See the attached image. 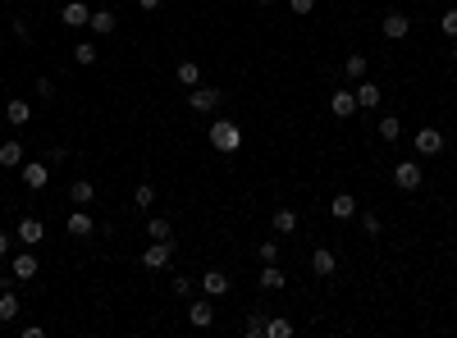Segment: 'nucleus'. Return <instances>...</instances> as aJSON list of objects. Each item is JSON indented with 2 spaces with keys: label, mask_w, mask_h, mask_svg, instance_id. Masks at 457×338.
Segmentation results:
<instances>
[{
  "label": "nucleus",
  "mask_w": 457,
  "mask_h": 338,
  "mask_svg": "<svg viewBox=\"0 0 457 338\" xmlns=\"http://www.w3.org/2000/svg\"><path fill=\"white\" fill-rule=\"evenodd\" d=\"M210 147H215L220 156H233V151L242 147V128L233 119H215L210 123Z\"/></svg>",
  "instance_id": "1"
},
{
  "label": "nucleus",
  "mask_w": 457,
  "mask_h": 338,
  "mask_svg": "<svg viewBox=\"0 0 457 338\" xmlns=\"http://www.w3.org/2000/svg\"><path fill=\"white\" fill-rule=\"evenodd\" d=\"M220 101H225V92L220 87H188V105H192V114H215L220 110Z\"/></svg>",
  "instance_id": "2"
},
{
  "label": "nucleus",
  "mask_w": 457,
  "mask_h": 338,
  "mask_svg": "<svg viewBox=\"0 0 457 338\" xmlns=\"http://www.w3.org/2000/svg\"><path fill=\"white\" fill-rule=\"evenodd\" d=\"M393 183H398L403 192H421V183H425L421 160H398V165H393Z\"/></svg>",
  "instance_id": "3"
},
{
  "label": "nucleus",
  "mask_w": 457,
  "mask_h": 338,
  "mask_svg": "<svg viewBox=\"0 0 457 338\" xmlns=\"http://www.w3.org/2000/svg\"><path fill=\"white\" fill-rule=\"evenodd\" d=\"M14 238H18L23 247H42V243H46V224H42L37 215H23V219H18V229H14Z\"/></svg>",
  "instance_id": "4"
},
{
  "label": "nucleus",
  "mask_w": 457,
  "mask_h": 338,
  "mask_svg": "<svg viewBox=\"0 0 457 338\" xmlns=\"http://www.w3.org/2000/svg\"><path fill=\"white\" fill-rule=\"evenodd\" d=\"M37 270H42V260L32 256V247H28V252H18L14 260H9V274H14L18 284H32V279H37Z\"/></svg>",
  "instance_id": "5"
},
{
  "label": "nucleus",
  "mask_w": 457,
  "mask_h": 338,
  "mask_svg": "<svg viewBox=\"0 0 457 338\" xmlns=\"http://www.w3.org/2000/svg\"><path fill=\"white\" fill-rule=\"evenodd\" d=\"M412 147H416V156H439V151H444V133L439 128H416L412 133Z\"/></svg>",
  "instance_id": "6"
},
{
  "label": "nucleus",
  "mask_w": 457,
  "mask_h": 338,
  "mask_svg": "<svg viewBox=\"0 0 457 338\" xmlns=\"http://www.w3.org/2000/svg\"><path fill=\"white\" fill-rule=\"evenodd\" d=\"M174 260V238L170 243H151L147 252H142V270H165Z\"/></svg>",
  "instance_id": "7"
},
{
  "label": "nucleus",
  "mask_w": 457,
  "mask_h": 338,
  "mask_svg": "<svg viewBox=\"0 0 457 338\" xmlns=\"http://www.w3.org/2000/svg\"><path fill=\"white\" fill-rule=\"evenodd\" d=\"M311 274L316 279H334L338 274V256L329 252V247H316V252H311Z\"/></svg>",
  "instance_id": "8"
},
{
  "label": "nucleus",
  "mask_w": 457,
  "mask_h": 338,
  "mask_svg": "<svg viewBox=\"0 0 457 338\" xmlns=\"http://www.w3.org/2000/svg\"><path fill=\"white\" fill-rule=\"evenodd\" d=\"M407 32H412V14H403V9H388V14H384V37H388V42H403Z\"/></svg>",
  "instance_id": "9"
},
{
  "label": "nucleus",
  "mask_w": 457,
  "mask_h": 338,
  "mask_svg": "<svg viewBox=\"0 0 457 338\" xmlns=\"http://www.w3.org/2000/svg\"><path fill=\"white\" fill-rule=\"evenodd\" d=\"M60 23H64V28H87V23H92V9H87V0H69V5L60 9Z\"/></svg>",
  "instance_id": "10"
},
{
  "label": "nucleus",
  "mask_w": 457,
  "mask_h": 338,
  "mask_svg": "<svg viewBox=\"0 0 457 338\" xmlns=\"http://www.w3.org/2000/svg\"><path fill=\"white\" fill-rule=\"evenodd\" d=\"M46 183H51V169H46L42 160H23V188L28 192H42Z\"/></svg>",
  "instance_id": "11"
},
{
  "label": "nucleus",
  "mask_w": 457,
  "mask_h": 338,
  "mask_svg": "<svg viewBox=\"0 0 457 338\" xmlns=\"http://www.w3.org/2000/svg\"><path fill=\"white\" fill-rule=\"evenodd\" d=\"M329 110H334V119H352V114H357V92L338 87V92L329 96Z\"/></svg>",
  "instance_id": "12"
},
{
  "label": "nucleus",
  "mask_w": 457,
  "mask_h": 338,
  "mask_svg": "<svg viewBox=\"0 0 457 338\" xmlns=\"http://www.w3.org/2000/svg\"><path fill=\"white\" fill-rule=\"evenodd\" d=\"M256 284L266 288V293H284V288H288V274H284V270H279V260H275V265H261Z\"/></svg>",
  "instance_id": "13"
},
{
  "label": "nucleus",
  "mask_w": 457,
  "mask_h": 338,
  "mask_svg": "<svg viewBox=\"0 0 457 338\" xmlns=\"http://www.w3.org/2000/svg\"><path fill=\"white\" fill-rule=\"evenodd\" d=\"M64 229H69V234H73V238H92V234H96V219H92V215H87V206H78V210H73V215H69V219H64Z\"/></svg>",
  "instance_id": "14"
},
{
  "label": "nucleus",
  "mask_w": 457,
  "mask_h": 338,
  "mask_svg": "<svg viewBox=\"0 0 457 338\" xmlns=\"http://www.w3.org/2000/svg\"><path fill=\"white\" fill-rule=\"evenodd\" d=\"M201 288H206V297H225L233 288V279L225 274V270H206V274H201Z\"/></svg>",
  "instance_id": "15"
},
{
  "label": "nucleus",
  "mask_w": 457,
  "mask_h": 338,
  "mask_svg": "<svg viewBox=\"0 0 457 338\" xmlns=\"http://www.w3.org/2000/svg\"><path fill=\"white\" fill-rule=\"evenodd\" d=\"M188 320H192V330H210V325H215V306L201 297V302L188 306Z\"/></svg>",
  "instance_id": "16"
},
{
  "label": "nucleus",
  "mask_w": 457,
  "mask_h": 338,
  "mask_svg": "<svg viewBox=\"0 0 457 338\" xmlns=\"http://www.w3.org/2000/svg\"><path fill=\"white\" fill-rule=\"evenodd\" d=\"M0 169H23V142L18 138L0 142Z\"/></svg>",
  "instance_id": "17"
},
{
  "label": "nucleus",
  "mask_w": 457,
  "mask_h": 338,
  "mask_svg": "<svg viewBox=\"0 0 457 338\" xmlns=\"http://www.w3.org/2000/svg\"><path fill=\"white\" fill-rule=\"evenodd\" d=\"M87 28H92L96 37H110L114 28H119V14H114V9H92V23Z\"/></svg>",
  "instance_id": "18"
},
{
  "label": "nucleus",
  "mask_w": 457,
  "mask_h": 338,
  "mask_svg": "<svg viewBox=\"0 0 457 338\" xmlns=\"http://www.w3.org/2000/svg\"><path fill=\"white\" fill-rule=\"evenodd\" d=\"M329 215L343 224V219H357V197H348V192H338V197H329Z\"/></svg>",
  "instance_id": "19"
},
{
  "label": "nucleus",
  "mask_w": 457,
  "mask_h": 338,
  "mask_svg": "<svg viewBox=\"0 0 457 338\" xmlns=\"http://www.w3.org/2000/svg\"><path fill=\"white\" fill-rule=\"evenodd\" d=\"M384 101V92H380V87H375V83H357V110H375V105H380Z\"/></svg>",
  "instance_id": "20"
},
{
  "label": "nucleus",
  "mask_w": 457,
  "mask_h": 338,
  "mask_svg": "<svg viewBox=\"0 0 457 338\" xmlns=\"http://www.w3.org/2000/svg\"><path fill=\"white\" fill-rule=\"evenodd\" d=\"M270 229H275V234H279V238H288V234H297V215H293V210H288V206H279V210H275V215H270Z\"/></svg>",
  "instance_id": "21"
},
{
  "label": "nucleus",
  "mask_w": 457,
  "mask_h": 338,
  "mask_svg": "<svg viewBox=\"0 0 457 338\" xmlns=\"http://www.w3.org/2000/svg\"><path fill=\"white\" fill-rule=\"evenodd\" d=\"M69 201H73V206H92V201H96V183H87V179L69 183Z\"/></svg>",
  "instance_id": "22"
},
{
  "label": "nucleus",
  "mask_w": 457,
  "mask_h": 338,
  "mask_svg": "<svg viewBox=\"0 0 457 338\" xmlns=\"http://www.w3.org/2000/svg\"><path fill=\"white\" fill-rule=\"evenodd\" d=\"M5 114H9V123H14V128H23V123H32V105H28V101H18V96H14V101L5 105Z\"/></svg>",
  "instance_id": "23"
},
{
  "label": "nucleus",
  "mask_w": 457,
  "mask_h": 338,
  "mask_svg": "<svg viewBox=\"0 0 457 338\" xmlns=\"http://www.w3.org/2000/svg\"><path fill=\"white\" fill-rule=\"evenodd\" d=\"M343 78H348V83H362V78H366V55H362V51H352V55L343 60Z\"/></svg>",
  "instance_id": "24"
},
{
  "label": "nucleus",
  "mask_w": 457,
  "mask_h": 338,
  "mask_svg": "<svg viewBox=\"0 0 457 338\" xmlns=\"http://www.w3.org/2000/svg\"><path fill=\"white\" fill-rule=\"evenodd\" d=\"M147 234H151V243H170V238H174V224L165 215H151L147 219Z\"/></svg>",
  "instance_id": "25"
},
{
  "label": "nucleus",
  "mask_w": 457,
  "mask_h": 338,
  "mask_svg": "<svg viewBox=\"0 0 457 338\" xmlns=\"http://www.w3.org/2000/svg\"><path fill=\"white\" fill-rule=\"evenodd\" d=\"M18 311H23V302H18V297H14V293H9V288H5V293H0V325L18 320Z\"/></svg>",
  "instance_id": "26"
},
{
  "label": "nucleus",
  "mask_w": 457,
  "mask_h": 338,
  "mask_svg": "<svg viewBox=\"0 0 457 338\" xmlns=\"http://www.w3.org/2000/svg\"><path fill=\"white\" fill-rule=\"evenodd\" d=\"M174 78H179L183 87H197V83H201V64H197V60H183L179 69H174Z\"/></svg>",
  "instance_id": "27"
},
{
  "label": "nucleus",
  "mask_w": 457,
  "mask_h": 338,
  "mask_svg": "<svg viewBox=\"0 0 457 338\" xmlns=\"http://www.w3.org/2000/svg\"><path fill=\"white\" fill-rule=\"evenodd\" d=\"M96 55H101V46H96V42H78L73 46V64H83V69H87V64H96Z\"/></svg>",
  "instance_id": "28"
},
{
  "label": "nucleus",
  "mask_w": 457,
  "mask_h": 338,
  "mask_svg": "<svg viewBox=\"0 0 457 338\" xmlns=\"http://www.w3.org/2000/svg\"><path fill=\"white\" fill-rule=\"evenodd\" d=\"M357 219H362V234L366 238H380L384 234V224H380V215H375V210H357Z\"/></svg>",
  "instance_id": "29"
},
{
  "label": "nucleus",
  "mask_w": 457,
  "mask_h": 338,
  "mask_svg": "<svg viewBox=\"0 0 457 338\" xmlns=\"http://www.w3.org/2000/svg\"><path fill=\"white\" fill-rule=\"evenodd\" d=\"M380 138L384 142H398V138H403V119H398V114H384V119H380Z\"/></svg>",
  "instance_id": "30"
},
{
  "label": "nucleus",
  "mask_w": 457,
  "mask_h": 338,
  "mask_svg": "<svg viewBox=\"0 0 457 338\" xmlns=\"http://www.w3.org/2000/svg\"><path fill=\"white\" fill-rule=\"evenodd\" d=\"M133 206H138V210H151L155 206V188H151V183H138V188H133Z\"/></svg>",
  "instance_id": "31"
},
{
  "label": "nucleus",
  "mask_w": 457,
  "mask_h": 338,
  "mask_svg": "<svg viewBox=\"0 0 457 338\" xmlns=\"http://www.w3.org/2000/svg\"><path fill=\"white\" fill-rule=\"evenodd\" d=\"M266 338H293V325H288L284 315H275V320L266 315Z\"/></svg>",
  "instance_id": "32"
},
{
  "label": "nucleus",
  "mask_w": 457,
  "mask_h": 338,
  "mask_svg": "<svg viewBox=\"0 0 457 338\" xmlns=\"http://www.w3.org/2000/svg\"><path fill=\"white\" fill-rule=\"evenodd\" d=\"M242 334H247V338H261V334H266V315H261V311H251L247 320H242Z\"/></svg>",
  "instance_id": "33"
},
{
  "label": "nucleus",
  "mask_w": 457,
  "mask_h": 338,
  "mask_svg": "<svg viewBox=\"0 0 457 338\" xmlns=\"http://www.w3.org/2000/svg\"><path fill=\"white\" fill-rule=\"evenodd\" d=\"M439 32L449 37V42L457 37V9H444V14H439Z\"/></svg>",
  "instance_id": "34"
},
{
  "label": "nucleus",
  "mask_w": 457,
  "mask_h": 338,
  "mask_svg": "<svg viewBox=\"0 0 457 338\" xmlns=\"http://www.w3.org/2000/svg\"><path fill=\"white\" fill-rule=\"evenodd\" d=\"M9 28H14V37H18V42H32V28H28V18H9Z\"/></svg>",
  "instance_id": "35"
},
{
  "label": "nucleus",
  "mask_w": 457,
  "mask_h": 338,
  "mask_svg": "<svg viewBox=\"0 0 457 338\" xmlns=\"http://www.w3.org/2000/svg\"><path fill=\"white\" fill-rule=\"evenodd\" d=\"M261 265H275V260H279V243H261Z\"/></svg>",
  "instance_id": "36"
},
{
  "label": "nucleus",
  "mask_w": 457,
  "mask_h": 338,
  "mask_svg": "<svg viewBox=\"0 0 457 338\" xmlns=\"http://www.w3.org/2000/svg\"><path fill=\"white\" fill-rule=\"evenodd\" d=\"M32 92L42 96V101H51V96H55V83H51V78H37V83H32Z\"/></svg>",
  "instance_id": "37"
},
{
  "label": "nucleus",
  "mask_w": 457,
  "mask_h": 338,
  "mask_svg": "<svg viewBox=\"0 0 457 338\" xmlns=\"http://www.w3.org/2000/svg\"><path fill=\"white\" fill-rule=\"evenodd\" d=\"M170 288H174L179 297H188V293H192V279H188V274H174V284H170Z\"/></svg>",
  "instance_id": "38"
},
{
  "label": "nucleus",
  "mask_w": 457,
  "mask_h": 338,
  "mask_svg": "<svg viewBox=\"0 0 457 338\" xmlns=\"http://www.w3.org/2000/svg\"><path fill=\"white\" fill-rule=\"evenodd\" d=\"M288 9H293V14H311V9H316V0H288Z\"/></svg>",
  "instance_id": "39"
},
{
  "label": "nucleus",
  "mask_w": 457,
  "mask_h": 338,
  "mask_svg": "<svg viewBox=\"0 0 457 338\" xmlns=\"http://www.w3.org/2000/svg\"><path fill=\"white\" fill-rule=\"evenodd\" d=\"M138 9H147V14H151V9H160V0H138Z\"/></svg>",
  "instance_id": "40"
},
{
  "label": "nucleus",
  "mask_w": 457,
  "mask_h": 338,
  "mask_svg": "<svg viewBox=\"0 0 457 338\" xmlns=\"http://www.w3.org/2000/svg\"><path fill=\"white\" fill-rule=\"evenodd\" d=\"M0 256H9V234H0Z\"/></svg>",
  "instance_id": "41"
},
{
  "label": "nucleus",
  "mask_w": 457,
  "mask_h": 338,
  "mask_svg": "<svg viewBox=\"0 0 457 338\" xmlns=\"http://www.w3.org/2000/svg\"><path fill=\"white\" fill-rule=\"evenodd\" d=\"M449 55H453V64H457V37H453V51H449Z\"/></svg>",
  "instance_id": "42"
},
{
  "label": "nucleus",
  "mask_w": 457,
  "mask_h": 338,
  "mask_svg": "<svg viewBox=\"0 0 457 338\" xmlns=\"http://www.w3.org/2000/svg\"><path fill=\"white\" fill-rule=\"evenodd\" d=\"M256 5H261V9H270V5H275V0H256Z\"/></svg>",
  "instance_id": "43"
}]
</instances>
